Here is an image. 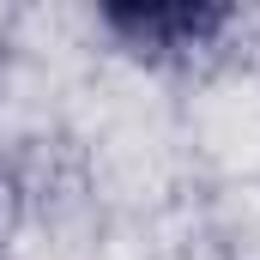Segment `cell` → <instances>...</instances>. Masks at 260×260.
Listing matches in <instances>:
<instances>
[{
	"instance_id": "1",
	"label": "cell",
	"mask_w": 260,
	"mask_h": 260,
	"mask_svg": "<svg viewBox=\"0 0 260 260\" xmlns=\"http://www.w3.org/2000/svg\"><path fill=\"white\" fill-rule=\"evenodd\" d=\"M97 24L133 55H188V49H206L230 24V6L218 0H109L97 6Z\"/></svg>"
}]
</instances>
